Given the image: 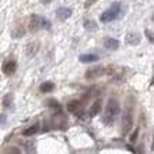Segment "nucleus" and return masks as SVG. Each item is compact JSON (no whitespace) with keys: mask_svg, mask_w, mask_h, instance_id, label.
<instances>
[{"mask_svg":"<svg viewBox=\"0 0 154 154\" xmlns=\"http://www.w3.org/2000/svg\"><path fill=\"white\" fill-rule=\"evenodd\" d=\"M119 113H120V106L117 103V100L111 99L110 101L107 103V106H106L104 114H103V123H104V124H111Z\"/></svg>","mask_w":154,"mask_h":154,"instance_id":"1","label":"nucleus"},{"mask_svg":"<svg viewBox=\"0 0 154 154\" xmlns=\"http://www.w3.org/2000/svg\"><path fill=\"white\" fill-rule=\"evenodd\" d=\"M120 9L121 6L120 3H113L110 7V10L104 11L101 16H100V22L101 23H109V22H113V20H116L117 17L120 16Z\"/></svg>","mask_w":154,"mask_h":154,"instance_id":"2","label":"nucleus"},{"mask_svg":"<svg viewBox=\"0 0 154 154\" xmlns=\"http://www.w3.org/2000/svg\"><path fill=\"white\" fill-rule=\"evenodd\" d=\"M131 128H133L131 111H130V109H126L124 114H123V119H121V134H123V136H127Z\"/></svg>","mask_w":154,"mask_h":154,"instance_id":"3","label":"nucleus"},{"mask_svg":"<svg viewBox=\"0 0 154 154\" xmlns=\"http://www.w3.org/2000/svg\"><path fill=\"white\" fill-rule=\"evenodd\" d=\"M40 29H43L42 17L37 16V14H32L30 22H29V30H30V33H36V32H38Z\"/></svg>","mask_w":154,"mask_h":154,"instance_id":"4","label":"nucleus"},{"mask_svg":"<svg viewBox=\"0 0 154 154\" xmlns=\"http://www.w3.org/2000/svg\"><path fill=\"white\" fill-rule=\"evenodd\" d=\"M66 109L69 113H73V114H80L83 113V104L82 101H77V100H73V101H69L66 106Z\"/></svg>","mask_w":154,"mask_h":154,"instance_id":"5","label":"nucleus"},{"mask_svg":"<svg viewBox=\"0 0 154 154\" xmlns=\"http://www.w3.org/2000/svg\"><path fill=\"white\" fill-rule=\"evenodd\" d=\"M104 73H106V70L103 67H91V69H88L87 72H86L84 77H86L87 80H93V79H97L99 76L104 74Z\"/></svg>","mask_w":154,"mask_h":154,"instance_id":"6","label":"nucleus"},{"mask_svg":"<svg viewBox=\"0 0 154 154\" xmlns=\"http://www.w3.org/2000/svg\"><path fill=\"white\" fill-rule=\"evenodd\" d=\"M56 16H57V19H59L60 22H64V20H67L69 17L72 16V9L60 7V9H57V10H56Z\"/></svg>","mask_w":154,"mask_h":154,"instance_id":"7","label":"nucleus"},{"mask_svg":"<svg viewBox=\"0 0 154 154\" xmlns=\"http://www.w3.org/2000/svg\"><path fill=\"white\" fill-rule=\"evenodd\" d=\"M141 42V36L138 33H128L126 36V44L128 46H137Z\"/></svg>","mask_w":154,"mask_h":154,"instance_id":"8","label":"nucleus"},{"mask_svg":"<svg viewBox=\"0 0 154 154\" xmlns=\"http://www.w3.org/2000/svg\"><path fill=\"white\" fill-rule=\"evenodd\" d=\"M16 61L14 60H9V61H6L5 64H3V73L5 74H7V76H11L13 73L16 72Z\"/></svg>","mask_w":154,"mask_h":154,"instance_id":"9","label":"nucleus"},{"mask_svg":"<svg viewBox=\"0 0 154 154\" xmlns=\"http://www.w3.org/2000/svg\"><path fill=\"white\" fill-rule=\"evenodd\" d=\"M38 50V42H33V43H29L27 47H26V56H27L29 59H32L36 56Z\"/></svg>","mask_w":154,"mask_h":154,"instance_id":"10","label":"nucleus"},{"mask_svg":"<svg viewBox=\"0 0 154 154\" xmlns=\"http://www.w3.org/2000/svg\"><path fill=\"white\" fill-rule=\"evenodd\" d=\"M119 40H116L113 37H106L104 38V47L107 50H117L119 49Z\"/></svg>","mask_w":154,"mask_h":154,"instance_id":"11","label":"nucleus"},{"mask_svg":"<svg viewBox=\"0 0 154 154\" xmlns=\"http://www.w3.org/2000/svg\"><path fill=\"white\" fill-rule=\"evenodd\" d=\"M100 59V56L97 54H82L80 56V61L82 63H94Z\"/></svg>","mask_w":154,"mask_h":154,"instance_id":"12","label":"nucleus"},{"mask_svg":"<svg viewBox=\"0 0 154 154\" xmlns=\"http://www.w3.org/2000/svg\"><path fill=\"white\" fill-rule=\"evenodd\" d=\"M101 110V101L100 100H96L91 106V109H90V117H96V116L100 113Z\"/></svg>","mask_w":154,"mask_h":154,"instance_id":"13","label":"nucleus"},{"mask_svg":"<svg viewBox=\"0 0 154 154\" xmlns=\"http://www.w3.org/2000/svg\"><path fill=\"white\" fill-rule=\"evenodd\" d=\"M53 88H54V83H51V82H44L40 84V91L42 93H49Z\"/></svg>","mask_w":154,"mask_h":154,"instance_id":"14","label":"nucleus"},{"mask_svg":"<svg viewBox=\"0 0 154 154\" xmlns=\"http://www.w3.org/2000/svg\"><path fill=\"white\" fill-rule=\"evenodd\" d=\"M83 26H84V29L87 32H96L97 30V23L93 22V20H86V22L83 23Z\"/></svg>","mask_w":154,"mask_h":154,"instance_id":"15","label":"nucleus"},{"mask_svg":"<svg viewBox=\"0 0 154 154\" xmlns=\"http://www.w3.org/2000/svg\"><path fill=\"white\" fill-rule=\"evenodd\" d=\"M37 131H38V126H37V124H33L32 127H29V128H26V130L23 131V136H26V137H30V136L36 134Z\"/></svg>","mask_w":154,"mask_h":154,"instance_id":"16","label":"nucleus"},{"mask_svg":"<svg viewBox=\"0 0 154 154\" xmlns=\"http://www.w3.org/2000/svg\"><path fill=\"white\" fill-rule=\"evenodd\" d=\"M11 36L14 38H20L24 36V29H23V26H19L17 29H14L13 30V33H11Z\"/></svg>","mask_w":154,"mask_h":154,"instance_id":"17","label":"nucleus"},{"mask_svg":"<svg viewBox=\"0 0 154 154\" xmlns=\"http://www.w3.org/2000/svg\"><path fill=\"white\" fill-rule=\"evenodd\" d=\"M47 106H49V107H51V109H56V110L59 111V113H60L61 111V106L59 104V103H57V101H56V100H47Z\"/></svg>","mask_w":154,"mask_h":154,"instance_id":"18","label":"nucleus"},{"mask_svg":"<svg viewBox=\"0 0 154 154\" xmlns=\"http://www.w3.org/2000/svg\"><path fill=\"white\" fill-rule=\"evenodd\" d=\"M10 100H11V96H10V94H9V96H5V97H3V106H5V107L10 106Z\"/></svg>","mask_w":154,"mask_h":154,"instance_id":"19","label":"nucleus"},{"mask_svg":"<svg viewBox=\"0 0 154 154\" xmlns=\"http://www.w3.org/2000/svg\"><path fill=\"white\" fill-rule=\"evenodd\" d=\"M137 136H138V128H136V130H134V133L130 136V141H131V143H134V141L137 140Z\"/></svg>","mask_w":154,"mask_h":154,"instance_id":"20","label":"nucleus"},{"mask_svg":"<svg viewBox=\"0 0 154 154\" xmlns=\"http://www.w3.org/2000/svg\"><path fill=\"white\" fill-rule=\"evenodd\" d=\"M42 24H43V29H50L49 20H46V19H43V17H42Z\"/></svg>","mask_w":154,"mask_h":154,"instance_id":"21","label":"nucleus"},{"mask_svg":"<svg viewBox=\"0 0 154 154\" xmlns=\"http://www.w3.org/2000/svg\"><path fill=\"white\" fill-rule=\"evenodd\" d=\"M7 153H14V154H19V153H20V150L17 149V147H10V149H7Z\"/></svg>","mask_w":154,"mask_h":154,"instance_id":"22","label":"nucleus"},{"mask_svg":"<svg viewBox=\"0 0 154 154\" xmlns=\"http://www.w3.org/2000/svg\"><path fill=\"white\" fill-rule=\"evenodd\" d=\"M96 2H97V0H88V2H86V7H90V6L91 5H94V3H96Z\"/></svg>","mask_w":154,"mask_h":154,"instance_id":"23","label":"nucleus"},{"mask_svg":"<svg viewBox=\"0 0 154 154\" xmlns=\"http://www.w3.org/2000/svg\"><path fill=\"white\" fill-rule=\"evenodd\" d=\"M146 36H147V37H149L150 40H151V42H154V37H153V36H151V33H150L149 30H146Z\"/></svg>","mask_w":154,"mask_h":154,"instance_id":"24","label":"nucleus"},{"mask_svg":"<svg viewBox=\"0 0 154 154\" xmlns=\"http://www.w3.org/2000/svg\"><path fill=\"white\" fill-rule=\"evenodd\" d=\"M42 3H44V5H47V3H50V0H42Z\"/></svg>","mask_w":154,"mask_h":154,"instance_id":"25","label":"nucleus"}]
</instances>
